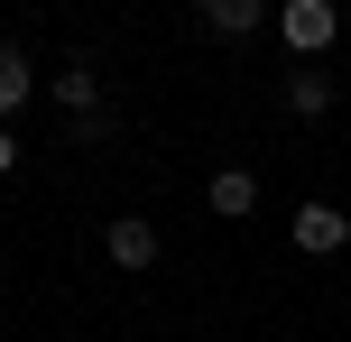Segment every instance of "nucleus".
<instances>
[{"label": "nucleus", "mask_w": 351, "mask_h": 342, "mask_svg": "<svg viewBox=\"0 0 351 342\" xmlns=\"http://www.w3.org/2000/svg\"><path fill=\"white\" fill-rule=\"evenodd\" d=\"M333 28H342L333 0H287V10H278V37H287L296 56H324V47H333Z\"/></svg>", "instance_id": "1"}, {"label": "nucleus", "mask_w": 351, "mask_h": 342, "mask_svg": "<svg viewBox=\"0 0 351 342\" xmlns=\"http://www.w3.org/2000/svg\"><path fill=\"white\" fill-rule=\"evenodd\" d=\"M102 250H111V269H158V222H139V213L102 222Z\"/></svg>", "instance_id": "2"}, {"label": "nucleus", "mask_w": 351, "mask_h": 342, "mask_svg": "<svg viewBox=\"0 0 351 342\" xmlns=\"http://www.w3.org/2000/svg\"><path fill=\"white\" fill-rule=\"evenodd\" d=\"M287 232H296V250H342L351 241V222H342V204H296V222H287Z\"/></svg>", "instance_id": "3"}, {"label": "nucleus", "mask_w": 351, "mask_h": 342, "mask_svg": "<svg viewBox=\"0 0 351 342\" xmlns=\"http://www.w3.org/2000/svg\"><path fill=\"white\" fill-rule=\"evenodd\" d=\"M204 204H213V213H222V222H241L250 204H259V176H250V167H222V176L204 185Z\"/></svg>", "instance_id": "4"}, {"label": "nucleus", "mask_w": 351, "mask_h": 342, "mask_svg": "<svg viewBox=\"0 0 351 342\" xmlns=\"http://www.w3.org/2000/svg\"><path fill=\"white\" fill-rule=\"evenodd\" d=\"M287 111L324 121V111H333V74H324V65H296V74H287Z\"/></svg>", "instance_id": "5"}, {"label": "nucleus", "mask_w": 351, "mask_h": 342, "mask_svg": "<svg viewBox=\"0 0 351 342\" xmlns=\"http://www.w3.org/2000/svg\"><path fill=\"white\" fill-rule=\"evenodd\" d=\"M259 19H268L259 0H204V28H213V37H250Z\"/></svg>", "instance_id": "6"}, {"label": "nucleus", "mask_w": 351, "mask_h": 342, "mask_svg": "<svg viewBox=\"0 0 351 342\" xmlns=\"http://www.w3.org/2000/svg\"><path fill=\"white\" fill-rule=\"evenodd\" d=\"M28 84H37V74H28V56H19V47H0V121L28 102Z\"/></svg>", "instance_id": "7"}, {"label": "nucleus", "mask_w": 351, "mask_h": 342, "mask_svg": "<svg viewBox=\"0 0 351 342\" xmlns=\"http://www.w3.org/2000/svg\"><path fill=\"white\" fill-rule=\"evenodd\" d=\"M56 102H65L74 121H84V111H102V102H93V65H65V74H56Z\"/></svg>", "instance_id": "8"}, {"label": "nucleus", "mask_w": 351, "mask_h": 342, "mask_svg": "<svg viewBox=\"0 0 351 342\" xmlns=\"http://www.w3.org/2000/svg\"><path fill=\"white\" fill-rule=\"evenodd\" d=\"M10 167H19V130H0V176H10Z\"/></svg>", "instance_id": "9"}]
</instances>
